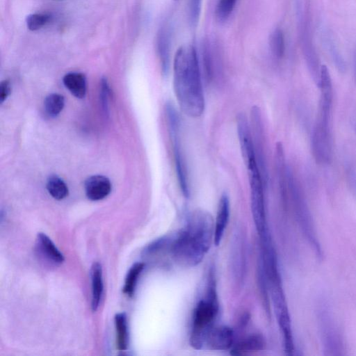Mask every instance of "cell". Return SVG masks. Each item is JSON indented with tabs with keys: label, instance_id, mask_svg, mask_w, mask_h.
<instances>
[{
	"label": "cell",
	"instance_id": "cell-15",
	"mask_svg": "<svg viewBox=\"0 0 356 356\" xmlns=\"http://www.w3.org/2000/svg\"><path fill=\"white\" fill-rule=\"evenodd\" d=\"M92 282V309L95 312L100 303L103 293L102 268L99 262L92 264L90 269Z\"/></svg>",
	"mask_w": 356,
	"mask_h": 356
},
{
	"label": "cell",
	"instance_id": "cell-22",
	"mask_svg": "<svg viewBox=\"0 0 356 356\" xmlns=\"http://www.w3.org/2000/svg\"><path fill=\"white\" fill-rule=\"evenodd\" d=\"M237 0H218L215 16L218 22L226 21L232 14Z\"/></svg>",
	"mask_w": 356,
	"mask_h": 356
},
{
	"label": "cell",
	"instance_id": "cell-26",
	"mask_svg": "<svg viewBox=\"0 0 356 356\" xmlns=\"http://www.w3.org/2000/svg\"><path fill=\"white\" fill-rule=\"evenodd\" d=\"M109 87L106 78H102L101 80V92L100 99L102 108L104 113L108 115V100Z\"/></svg>",
	"mask_w": 356,
	"mask_h": 356
},
{
	"label": "cell",
	"instance_id": "cell-28",
	"mask_svg": "<svg viewBox=\"0 0 356 356\" xmlns=\"http://www.w3.org/2000/svg\"><path fill=\"white\" fill-rule=\"evenodd\" d=\"M355 69H356V61H355Z\"/></svg>",
	"mask_w": 356,
	"mask_h": 356
},
{
	"label": "cell",
	"instance_id": "cell-7",
	"mask_svg": "<svg viewBox=\"0 0 356 356\" xmlns=\"http://www.w3.org/2000/svg\"><path fill=\"white\" fill-rule=\"evenodd\" d=\"M331 120L332 111L318 110L312 135L311 147L316 163L322 165H329L332 161Z\"/></svg>",
	"mask_w": 356,
	"mask_h": 356
},
{
	"label": "cell",
	"instance_id": "cell-17",
	"mask_svg": "<svg viewBox=\"0 0 356 356\" xmlns=\"http://www.w3.org/2000/svg\"><path fill=\"white\" fill-rule=\"evenodd\" d=\"M115 325L116 330V345L119 350H125L128 346V332L127 316L125 313L115 314Z\"/></svg>",
	"mask_w": 356,
	"mask_h": 356
},
{
	"label": "cell",
	"instance_id": "cell-19",
	"mask_svg": "<svg viewBox=\"0 0 356 356\" xmlns=\"http://www.w3.org/2000/svg\"><path fill=\"white\" fill-rule=\"evenodd\" d=\"M145 264L142 262L135 263L129 270L122 289L123 293L131 297L134 293L138 278L143 270Z\"/></svg>",
	"mask_w": 356,
	"mask_h": 356
},
{
	"label": "cell",
	"instance_id": "cell-1",
	"mask_svg": "<svg viewBox=\"0 0 356 356\" xmlns=\"http://www.w3.org/2000/svg\"><path fill=\"white\" fill-rule=\"evenodd\" d=\"M173 87L179 108L187 116L197 118L205 108L200 69L195 48L182 46L173 62Z\"/></svg>",
	"mask_w": 356,
	"mask_h": 356
},
{
	"label": "cell",
	"instance_id": "cell-24",
	"mask_svg": "<svg viewBox=\"0 0 356 356\" xmlns=\"http://www.w3.org/2000/svg\"><path fill=\"white\" fill-rule=\"evenodd\" d=\"M345 177L348 188L356 198V167L352 162L345 164Z\"/></svg>",
	"mask_w": 356,
	"mask_h": 356
},
{
	"label": "cell",
	"instance_id": "cell-18",
	"mask_svg": "<svg viewBox=\"0 0 356 356\" xmlns=\"http://www.w3.org/2000/svg\"><path fill=\"white\" fill-rule=\"evenodd\" d=\"M47 189L56 200H60L68 195V187L65 182L57 175L50 176L47 181Z\"/></svg>",
	"mask_w": 356,
	"mask_h": 356
},
{
	"label": "cell",
	"instance_id": "cell-27",
	"mask_svg": "<svg viewBox=\"0 0 356 356\" xmlns=\"http://www.w3.org/2000/svg\"><path fill=\"white\" fill-rule=\"evenodd\" d=\"M11 88L9 81L4 80L0 84V102L3 103L10 93Z\"/></svg>",
	"mask_w": 356,
	"mask_h": 356
},
{
	"label": "cell",
	"instance_id": "cell-6",
	"mask_svg": "<svg viewBox=\"0 0 356 356\" xmlns=\"http://www.w3.org/2000/svg\"><path fill=\"white\" fill-rule=\"evenodd\" d=\"M165 114L178 183L183 195L186 197H188L190 195L188 173L181 143L179 115L174 106L170 103L165 105Z\"/></svg>",
	"mask_w": 356,
	"mask_h": 356
},
{
	"label": "cell",
	"instance_id": "cell-10",
	"mask_svg": "<svg viewBox=\"0 0 356 356\" xmlns=\"http://www.w3.org/2000/svg\"><path fill=\"white\" fill-rule=\"evenodd\" d=\"M234 334L229 327L223 325L213 327L210 331L206 344L212 350H227L233 346Z\"/></svg>",
	"mask_w": 356,
	"mask_h": 356
},
{
	"label": "cell",
	"instance_id": "cell-5",
	"mask_svg": "<svg viewBox=\"0 0 356 356\" xmlns=\"http://www.w3.org/2000/svg\"><path fill=\"white\" fill-rule=\"evenodd\" d=\"M288 197L291 200L296 218L300 225L304 234L307 237L318 257H322V250L316 237V230L312 215L305 196L293 175L289 170Z\"/></svg>",
	"mask_w": 356,
	"mask_h": 356
},
{
	"label": "cell",
	"instance_id": "cell-12",
	"mask_svg": "<svg viewBox=\"0 0 356 356\" xmlns=\"http://www.w3.org/2000/svg\"><path fill=\"white\" fill-rule=\"evenodd\" d=\"M229 217V200L226 194H223L219 200L216 223L214 226V243L218 245L222 240Z\"/></svg>",
	"mask_w": 356,
	"mask_h": 356
},
{
	"label": "cell",
	"instance_id": "cell-29",
	"mask_svg": "<svg viewBox=\"0 0 356 356\" xmlns=\"http://www.w3.org/2000/svg\"><path fill=\"white\" fill-rule=\"evenodd\" d=\"M356 130V129H355Z\"/></svg>",
	"mask_w": 356,
	"mask_h": 356
},
{
	"label": "cell",
	"instance_id": "cell-3",
	"mask_svg": "<svg viewBox=\"0 0 356 356\" xmlns=\"http://www.w3.org/2000/svg\"><path fill=\"white\" fill-rule=\"evenodd\" d=\"M206 295L199 301L193 312L190 343L195 349H201L206 344L218 312V302L213 280L209 282Z\"/></svg>",
	"mask_w": 356,
	"mask_h": 356
},
{
	"label": "cell",
	"instance_id": "cell-8",
	"mask_svg": "<svg viewBox=\"0 0 356 356\" xmlns=\"http://www.w3.org/2000/svg\"><path fill=\"white\" fill-rule=\"evenodd\" d=\"M318 314L324 350L330 355L341 354L342 339L327 305L322 304Z\"/></svg>",
	"mask_w": 356,
	"mask_h": 356
},
{
	"label": "cell",
	"instance_id": "cell-16",
	"mask_svg": "<svg viewBox=\"0 0 356 356\" xmlns=\"http://www.w3.org/2000/svg\"><path fill=\"white\" fill-rule=\"evenodd\" d=\"M63 82L70 92L77 98H83L86 93V79L83 74L69 72L66 74Z\"/></svg>",
	"mask_w": 356,
	"mask_h": 356
},
{
	"label": "cell",
	"instance_id": "cell-21",
	"mask_svg": "<svg viewBox=\"0 0 356 356\" xmlns=\"http://www.w3.org/2000/svg\"><path fill=\"white\" fill-rule=\"evenodd\" d=\"M270 47L273 55L280 58L284 56L285 51V41L282 31L276 29L271 33L270 37Z\"/></svg>",
	"mask_w": 356,
	"mask_h": 356
},
{
	"label": "cell",
	"instance_id": "cell-11",
	"mask_svg": "<svg viewBox=\"0 0 356 356\" xmlns=\"http://www.w3.org/2000/svg\"><path fill=\"white\" fill-rule=\"evenodd\" d=\"M86 195L88 199L97 201L105 198L111 191V183L103 175H92L84 184Z\"/></svg>",
	"mask_w": 356,
	"mask_h": 356
},
{
	"label": "cell",
	"instance_id": "cell-23",
	"mask_svg": "<svg viewBox=\"0 0 356 356\" xmlns=\"http://www.w3.org/2000/svg\"><path fill=\"white\" fill-rule=\"evenodd\" d=\"M50 18V15L45 13L29 15L26 19V26L31 31H37L47 24Z\"/></svg>",
	"mask_w": 356,
	"mask_h": 356
},
{
	"label": "cell",
	"instance_id": "cell-20",
	"mask_svg": "<svg viewBox=\"0 0 356 356\" xmlns=\"http://www.w3.org/2000/svg\"><path fill=\"white\" fill-rule=\"evenodd\" d=\"M65 105V99L63 95L52 93L46 97L44 106L47 115L51 117L58 115L63 110Z\"/></svg>",
	"mask_w": 356,
	"mask_h": 356
},
{
	"label": "cell",
	"instance_id": "cell-4",
	"mask_svg": "<svg viewBox=\"0 0 356 356\" xmlns=\"http://www.w3.org/2000/svg\"><path fill=\"white\" fill-rule=\"evenodd\" d=\"M243 159L248 175L253 219L259 236H262L268 234L264 200V184L266 181L261 173L255 154Z\"/></svg>",
	"mask_w": 356,
	"mask_h": 356
},
{
	"label": "cell",
	"instance_id": "cell-13",
	"mask_svg": "<svg viewBox=\"0 0 356 356\" xmlns=\"http://www.w3.org/2000/svg\"><path fill=\"white\" fill-rule=\"evenodd\" d=\"M36 246L39 252L51 262L60 264L64 261L63 254L58 250L52 241L44 233L38 234Z\"/></svg>",
	"mask_w": 356,
	"mask_h": 356
},
{
	"label": "cell",
	"instance_id": "cell-2",
	"mask_svg": "<svg viewBox=\"0 0 356 356\" xmlns=\"http://www.w3.org/2000/svg\"><path fill=\"white\" fill-rule=\"evenodd\" d=\"M214 242V224L207 211L197 209L189 216L185 227L173 236L171 257L179 265L191 267L203 259Z\"/></svg>",
	"mask_w": 356,
	"mask_h": 356
},
{
	"label": "cell",
	"instance_id": "cell-14",
	"mask_svg": "<svg viewBox=\"0 0 356 356\" xmlns=\"http://www.w3.org/2000/svg\"><path fill=\"white\" fill-rule=\"evenodd\" d=\"M264 346V338L259 334H253L233 345L230 354L232 355H244L259 351L263 349Z\"/></svg>",
	"mask_w": 356,
	"mask_h": 356
},
{
	"label": "cell",
	"instance_id": "cell-25",
	"mask_svg": "<svg viewBox=\"0 0 356 356\" xmlns=\"http://www.w3.org/2000/svg\"><path fill=\"white\" fill-rule=\"evenodd\" d=\"M202 0L188 1V17L191 24L196 26L200 15Z\"/></svg>",
	"mask_w": 356,
	"mask_h": 356
},
{
	"label": "cell",
	"instance_id": "cell-9",
	"mask_svg": "<svg viewBox=\"0 0 356 356\" xmlns=\"http://www.w3.org/2000/svg\"><path fill=\"white\" fill-rule=\"evenodd\" d=\"M171 38V26L168 22H166L160 28L156 39L157 53L164 76L167 75L169 71Z\"/></svg>",
	"mask_w": 356,
	"mask_h": 356
}]
</instances>
